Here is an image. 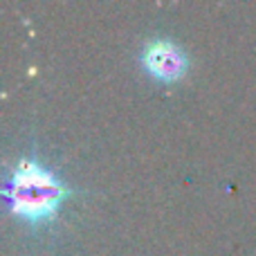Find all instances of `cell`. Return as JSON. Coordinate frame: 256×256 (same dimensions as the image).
<instances>
[{"label": "cell", "mask_w": 256, "mask_h": 256, "mask_svg": "<svg viewBox=\"0 0 256 256\" xmlns=\"http://www.w3.org/2000/svg\"><path fill=\"white\" fill-rule=\"evenodd\" d=\"M66 198L68 186L63 180L36 160H20L4 182L9 209L32 225L50 220Z\"/></svg>", "instance_id": "cell-1"}, {"label": "cell", "mask_w": 256, "mask_h": 256, "mask_svg": "<svg viewBox=\"0 0 256 256\" xmlns=\"http://www.w3.org/2000/svg\"><path fill=\"white\" fill-rule=\"evenodd\" d=\"M142 63L153 79L173 84L180 81L189 70V56L180 45L166 38H155L142 52Z\"/></svg>", "instance_id": "cell-2"}]
</instances>
